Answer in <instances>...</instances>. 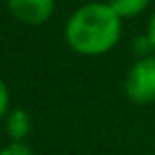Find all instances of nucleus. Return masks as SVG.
<instances>
[{
	"label": "nucleus",
	"instance_id": "nucleus-6",
	"mask_svg": "<svg viewBox=\"0 0 155 155\" xmlns=\"http://www.w3.org/2000/svg\"><path fill=\"white\" fill-rule=\"evenodd\" d=\"M0 155H32V149L26 142H9L5 149H0Z\"/></svg>",
	"mask_w": 155,
	"mask_h": 155
},
{
	"label": "nucleus",
	"instance_id": "nucleus-3",
	"mask_svg": "<svg viewBox=\"0 0 155 155\" xmlns=\"http://www.w3.org/2000/svg\"><path fill=\"white\" fill-rule=\"evenodd\" d=\"M9 13L26 24V26H41L53 15V0H7Z\"/></svg>",
	"mask_w": 155,
	"mask_h": 155
},
{
	"label": "nucleus",
	"instance_id": "nucleus-7",
	"mask_svg": "<svg viewBox=\"0 0 155 155\" xmlns=\"http://www.w3.org/2000/svg\"><path fill=\"white\" fill-rule=\"evenodd\" d=\"M7 108H9V89H7L5 81L0 79V117L7 115Z\"/></svg>",
	"mask_w": 155,
	"mask_h": 155
},
{
	"label": "nucleus",
	"instance_id": "nucleus-5",
	"mask_svg": "<svg viewBox=\"0 0 155 155\" xmlns=\"http://www.w3.org/2000/svg\"><path fill=\"white\" fill-rule=\"evenodd\" d=\"M151 0H108V7L121 17V19H127V17H136L140 15L147 7H149Z\"/></svg>",
	"mask_w": 155,
	"mask_h": 155
},
{
	"label": "nucleus",
	"instance_id": "nucleus-1",
	"mask_svg": "<svg viewBox=\"0 0 155 155\" xmlns=\"http://www.w3.org/2000/svg\"><path fill=\"white\" fill-rule=\"evenodd\" d=\"M121 36V17L108 2H89L77 9L66 24V43L81 55H104Z\"/></svg>",
	"mask_w": 155,
	"mask_h": 155
},
{
	"label": "nucleus",
	"instance_id": "nucleus-4",
	"mask_svg": "<svg viewBox=\"0 0 155 155\" xmlns=\"http://www.w3.org/2000/svg\"><path fill=\"white\" fill-rule=\"evenodd\" d=\"M7 132L11 136V142H24V138L30 134V115L24 108H15L7 117Z\"/></svg>",
	"mask_w": 155,
	"mask_h": 155
},
{
	"label": "nucleus",
	"instance_id": "nucleus-2",
	"mask_svg": "<svg viewBox=\"0 0 155 155\" xmlns=\"http://www.w3.org/2000/svg\"><path fill=\"white\" fill-rule=\"evenodd\" d=\"M123 87L134 104H151L155 100V55L140 58L127 70Z\"/></svg>",
	"mask_w": 155,
	"mask_h": 155
},
{
	"label": "nucleus",
	"instance_id": "nucleus-8",
	"mask_svg": "<svg viewBox=\"0 0 155 155\" xmlns=\"http://www.w3.org/2000/svg\"><path fill=\"white\" fill-rule=\"evenodd\" d=\"M147 38H149V43H151V49L155 51V11H153V15H151V21H149V32H147Z\"/></svg>",
	"mask_w": 155,
	"mask_h": 155
}]
</instances>
